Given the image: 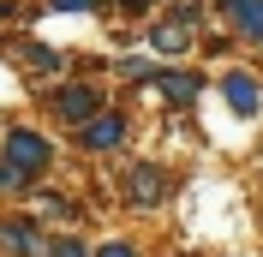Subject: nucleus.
Returning <instances> with one entry per match:
<instances>
[{
  "label": "nucleus",
  "mask_w": 263,
  "mask_h": 257,
  "mask_svg": "<svg viewBox=\"0 0 263 257\" xmlns=\"http://www.w3.org/2000/svg\"><path fill=\"white\" fill-rule=\"evenodd\" d=\"M6 161L30 179V174H42V168H48V144H42L36 132H12V138H6Z\"/></svg>",
  "instance_id": "f257e3e1"
},
{
  "label": "nucleus",
  "mask_w": 263,
  "mask_h": 257,
  "mask_svg": "<svg viewBox=\"0 0 263 257\" xmlns=\"http://www.w3.org/2000/svg\"><path fill=\"white\" fill-rule=\"evenodd\" d=\"M132 204H162V192H167V179L156 174V168H132Z\"/></svg>",
  "instance_id": "f03ea898"
},
{
  "label": "nucleus",
  "mask_w": 263,
  "mask_h": 257,
  "mask_svg": "<svg viewBox=\"0 0 263 257\" xmlns=\"http://www.w3.org/2000/svg\"><path fill=\"white\" fill-rule=\"evenodd\" d=\"M120 138H126L120 114H96V120L84 126V144H90V150H108V144H120Z\"/></svg>",
  "instance_id": "7ed1b4c3"
},
{
  "label": "nucleus",
  "mask_w": 263,
  "mask_h": 257,
  "mask_svg": "<svg viewBox=\"0 0 263 257\" xmlns=\"http://www.w3.org/2000/svg\"><path fill=\"white\" fill-rule=\"evenodd\" d=\"M192 18H197V12H185L180 24H162V30H149V48H156V54H180L185 42H192V36H185V30H192Z\"/></svg>",
  "instance_id": "20e7f679"
},
{
  "label": "nucleus",
  "mask_w": 263,
  "mask_h": 257,
  "mask_svg": "<svg viewBox=\"0 0 263 257\" xmlns=\"http://www.w3.org/2000/svg\"><path fill=\"white\" fill-rule=\"evenodd\" d=\"M221 90H228V102H233V114H257V84H251L246 72H233V78L221 84Z\"/></svg>",
  "instance_id": "39448f33"
},
{
  "label": "nucleus",
  "mask_w": 263,
  "mask_h": 257,
  "mask_svg": "<svg viewBox=\"0 0 263 257\" xmlns=\"http://www.w3.org/2000/svg\"><path fill=\"white\" fill-rule=\"evenodd\" d=\"M156 84H162V96H167V102H192L203 78H192V72H156Z\"/></svg>",
  "instance_id": "423d86ee"
},
{
  "label": "nucleus",
  "mask_w": 263,
  "mask_h": 257,
  "mask_svg": "<svg viewBox=\"0 0 263 257\" xmlns=\"http://www.w3.org/2000/svg\"><path fill=\"white\" fill-rule=\"evenodd\" d=\"M54 108H60L66 120H90V114H96V90H66Z\"/></svg>",
  "instance_id": "0eeeda50"
},
{
  "label": "nucleus",
  "mask_w": 263,
  "mask_h": 257,
  "mask_svg": "<svg viewBox=\"0 0 263 257\" xmlns=\"http://www.w3.org/2000/svg\"><path fill=\"white\" fill-rule=\"evenodd\" d=\"M228 12L239 18L246 36H263V0H228Z\"/></svg>",
  "instance_id": "6e6552de"
},
{
  "label": "nucleus",
  "mask_w": 263,
  "mask_h": 257,
  "mask_svg": "<svg viewBox=\"0 0 263 257\" xmlns=\"http://www.w3.org/2000/svg\"><path fill=\"white\" fill-rule=\"evenodd\" d=\"M6 245H12V251H42V240L30 233V222H6Z\"/></svg>",
  "instance_id": "1a4fd4ad"
},
{
  "label": "nucleus",
  "mask_w": 263,
  "mask_h": 257,
  "mask_svg": "<svg viewBox=\"0 0 263 257\" xmlns=\"http://www.w3.org/2000/svg\"><path fill=\"white\" fill-rule=\"evenodd\" d=\"M12 186H24V174H18L12 161H0V192H12Z\"/></svg>",
  "instance_id": "9d476101"
},
{
  "label": "nucleus",
  "mask_w": 263,
  "mask_h": 257,
  "mask_svg": "<svg viewBox=\"0 0 263 257\" xmlns=\"http://www.w3.org/2000/svg\"><path fill=\"white\" fill-rule=\"evenodd\" d=\"M54 257H90V251H84V245H66V240H60V245H54Z\"/></svg>",
  "instance_id": "9b49d317"
},
{
  "label": "nucleus",
  "mask_w": 263,
  "mask_h": 257,
  "mask_svg": "<svg viewBox=\"0 0 263 257\" xmlns=\"http://www.w3.org/2000/svg\"><path fill=\"white\" fill-rule=\"evenodd\" d=\"M96 257H138V251H132V245H102Z\"/></svg>",
  "instance_id": "f8f14e48"
},
{
  "label": "nucleus",
  "mask_w": 263,
  "mask_h": 257,
  "mask_svg": "<svg viewBox=\"0 0 263 257\" xmlns=\"http://www.w3.org/2000/svg\"><path fill=\"white\" fill-rule=\"evenodd\" d=\"M60 12H84V6H96V0H54Z\"/></svg>",
  "instance_id": "ddd939ff"
},
{
  "label": "nucleus",
  "mask_w": 263,
  "mask_h": 257,
  "mask_svg": "<svg viewBox=\"0 0 263 257\" xmlns=\"http://www.w3.org/2000/svg\"><path fill=\"white\" fill-rule=\"evenodd\" d=\"M120 6H126V12H144V6H149V0H120Z\"/></svg>",
  "instance_id": "4468645a"
},
{
  "label": "nucleus",
  "mask_w": 263,
  "mask_h": 257,
  "mask_svg": "<svg viewBox=\"0 0 263 257\" xmlns=\"http://www.w3.org/2000/svg\"><path fill=\"white\" fill-rule=\"evenodd\" d=\"M0 18H6V6H0Z\"/></svg>",
  "instance_id": "2eb2a0df"
}]
</instances>
